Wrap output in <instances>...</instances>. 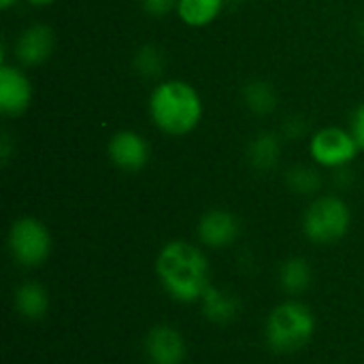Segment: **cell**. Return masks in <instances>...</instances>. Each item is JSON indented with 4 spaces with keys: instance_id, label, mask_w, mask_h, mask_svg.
I'll use <instances>...</instances> for the list:
<instances>
[{
    "instance_id": "1",
    "label": "cell",
    "mask_w": 364,
    "mask_h": 364,
    "mask_svg": "<svg viewBox=\"0 0 364 364\" xmlns=\"http://www.w3.org/2000/svg\"><path fill=\"white\" fill-rule=\"evenodd\" d=\"M154 269L162 290L177 303H198L211 286V267L205 252L183 239L164 243Z\"/></svg>"
},
{
    "instance_id": "2",
    "label": "cell",
    "mask_w": 364,
    "mask_h": 364,
    "mask_svg": "<svg viewBox=\"0 0 364 364\" xmlns=\"http://www.w3.org/2000/svg\"><path fill=\"white\" fill-rule=\"evenodd\" d=\"M151 124L166 136L192 134L205 115V102L198 90L183 79L158 81L147 100Z\"/></svg>"
},
{
    "instance_id": "3",
    "label": "cell",
    "mask_w": 364,
    "mask_h": 364,
    "mask_svg": "<svg viewBox=\"0 0 364 364\" xmlns=\"http://www.w3.org/2000/svg\"><path fill=\"white\" fill-rule=\"evenodd\" d=\"M316 335V316L301 301H284L275 305L264 322V341L273 354L290 356L309 346Z\"/></svg>"
},
{
    "instance_id": "4",
    "label": "cell",
    "mask_w": 364,
    "mask_h": 364,
    "mask_svg": "<svg viewBox=\"0 0 364 364\" xmlns=\"http://www.w3.org/2000/svg\"><path fill=\"white\" fill-rule=\"evenodd\" d=\"M303 235L316 245L339 243L352 226V211L341 196H316L303 213Z\"/></svg>"
},
{
    "instance_id": "5",
    "label": "cell",
    "mask_w": 364,
    "mask_h": 364,
    "mask_svg": "<svg viewBox=\"0 0 364 364\" xmlns=\"http://www.w3.org/2000/svg\"><path fill=\"white\" fill-rule=\"evenodd\" d=\"M6 250L15 264L23 269H36L51 256L53 237L45 222L32 215L17 218L6 235Z\"/></svg>"
},
{
    "instance_id": "6",
    "label": "cell",
    "mask_w": 364,
    "mask_h": 364,
    "mask_svg": "<svg viewBox=\"0 0 364 364\" xmlns=\"http://www.w3.org/2000/svg\"><path fill=\"white\" fill-rule=\"evenodd\" d=\"M307 147L314 164L328 171H339L350 166L360 154V147L354 134L350 132V128H341V126H324L316 130L309 136Z\"/></svg>"
},
{
    "instance_id": "7",
    "label": "cell",
    "mask_w": 364,
    "mask_h": 364,
    "mask_svg": "<svg viewBox=\"0 0 364 364\" xmlns=\"http://www.w3.org/2000/svg\"><path fill=\"white\" fill-rule=\"evenodd\" d=\"M34 87L26 70L6 58L0 62V111L9 117H19L32 105Z\"/></svg>"
},
{
    "instance_id": "8",
    "label": "cell",
    "mask_w": 364,
    "mask_h": 364,
    "mask_svg": "<svg viewBox=\"0 0 364 364\" xmlns=\"http://www.w3.org/2000/svg\"><path fill=\"white\" fill-rule=\"evenodd\" d=\"M107 154L109 160L115 168L124 173H139L149 164V143L147 139L130 128L117 130L111 134L107 143Z\"/></svg>"
},
{
    "instance_id": "9",
    "label": "cell",
    "mask_w": 364,
    "mask_h": 364,
    "mask_svg": "<svg viewBox=\"0 0 364 364\" xmlns=\"http://www.w3.org/2000/svg\"><path fill=\"white\" fill-rule=\"evenodd\" d=\"M143 354L149 364H183L188 358V343L179 328L156 324L143 339Z\"/></svg>"
},
{
    "instance_id": "10",
    "label": "cell",
    "mask_w": 364,
    "mask_h": 364,
    "mask_svg": "<svg viewBox=\"0 0 364 364\" xmlns=\"http://www.w3.org/2000/svg\"><path fill=\"white\" fill-rule=\"evenodd\" d=\"M55 49V32L47 23H30L26 26L15 43H13V58L19 66H41L45 64Z\"/></svg>"
},
{
    "instance_id": "11",
    "label": "cell",
    "mask_w": 364,
    "mask_h": 364,
    "mask_svg": "<svg viewBox=\"0 0 364 364\" xmlns=\"http://www.w3.org/2000/svg\"><path fill=\"white\" fill-rule=\"evenodd\" d=\"M241 235L239 218L228 209H209L198 218L196 237L203 247L224 250L230 247Z\"/></svg>"
},
{
    "instance_id": "12",
    "label": "cell",
    "mask_w": 364,
    "mask_h": 364,
    "mask_svg": "<svg viewBox=\"0 0 364 364\" xmlns=\"http://www.w3.org/2000/svg\"><path fill=\"white\" fill-rule=\"evenodd\" d=\"M49 307H51V299H49L47 288L34 279L19 284L13 292V309L19 318L28 320V322L43 320L49 311Z\"/></svg>"
},
{
    "instance_id": "13",
    "label": "cell",
    "mask_w": 364,
    "mask_h": 364,
    "mask_svg": "<svg viewBox=\"0 0 364 364\" xmlns=\"http://www.w3.org/2000/svg\"><path fill=\"white\" fill-rule=\"evenodd\" d=\"M198 303H200L203 316L213 324H230L241 314L239 294H235L228 288H218L213 284L205 290Z\"/></svg>"
},
{
    "instance_id": "14",
    "label": "cell",
    "mask_w": 364,
    "mask_h": 364,
    "mask_svg": "<svg viewBox=\"0 0 364 364\" xmlns=\"http://www.w3.org/2000/svg\"><path fill=\"white\" fill-rule=\"evenodd\" d=\"M245 158H247V164L258 173L273 171L282 158V134L271 132V130L258 132L250 141L245 149Z\"/></svg>"
},
{
    "instance_id": "15",
    "label": "cell",
    "mask_w": 364,
    "mask_h": 364,
    "mask_svg": "<svg viewBox=\"0 0 364 364\" xmlns=\"http://www.w3.org/2000/svg\"><path fill=\"white\" fill-rule=\"evenodd\" d=\"M226 0H177V17L188 28H207L224 11Z\"/></svg>"
},
{
    "instance_id": "16",
    "label": "cell",
    "mask_w": 364,
    "mask_h": 364,
    "mask_svg": "<svg viewBox=\"0 0 364 364\" xmlns=\"http://www.w3.org/2000/svg\"><path fill=\"white\" fill-rule=\"evenodd\" d=\"M311 282H314V271L305 258L292 256L282 262L279 286L288 296H301L303 292H307L311 288Z\"/></svg>"
},
{
    "instance_id": "17",
    "label": "cell",
    "mask_w": 364,
    "mask_h": 364,
    "mask_svg": "<svg viewBox=\"0 0 364 364\" xmlns=\"http://www.w3.org/2000/svg\"><path fill=\"white\" fill-rule=\"evenodd\" d=\"M243 105L254 115H269L277 109V92L264 79H252L241 90Z\"/></svg>"
},
{
    "instance_id": "18",
    "label": "cell",
    "mask_w": 364,
    "mask_h": 364,
    "mask_svg": "<svg viewBox=\"0 0 364 364\" xmlns=\"http://www.w3.org/2000/svg\"><path fill=\"white\" fill-rule=\"evenodd\" d=\"M320 166L311 164H294L286 171V186L299 196H314L322 188V173Z\"/></svg>"
},
{
    "instance_id": "19",
    "label": "cell",
    "mask_w": 364,
    "mask_h": 364,
    "mask_svg": "<svg viewBox=\"0 0 364 364\" xmlns=\"http://www.w3.org/2000/svg\"><path fill=\"white\" fill-rule=\"evenodd\" d=\"M164 64H166L164 51L154 43L141 45L132 58V66L143 79H158L164 73Z\"/></svg>"
},
{
    "instance_id": "20",
    "label": "cell",
    "mask_w": 364,
    "mask_h": 364,
    "mask_svg": "<svg viewBox=\"0 0 364 364\" xmlns=\"http://www.w3.org/2000/svg\"><path fill=\"white\" fill-rule=\"evenodd\" d=\"M139 4L149 17H158V19L166 17L177 9V0H139Z\"/></svg>"
},
{
    "instance_id": "21",
    "label": "cell",
    "mask_w": 364,
    "mask_h": 364,
    "mask_svg": "<svg viewBox=\"0 0 364 364\" xmlns=\"http://www.w3.org/2000/svg\"><path fill=\"white\" fill-rule=\"evenodd\" d=\"M350 132L354 134L360 151H364V102H360L350 115Z\"/></svg>"
},
{
    "instance_id": "22",
    "label": "cell",
    "mask_w": 364,
    "mask_h": 364,
    "mask_svg": "<svg viewBox=\"0 0 364 364\" xmlns=\"http://www.w3.org/2000/svg\"><path fill=\"white\" fill-rule=\"evenodd\" d=\"M305 128H307V126H305V119H303V117H299V115L288 117V119L284 122V126H282V136L296 141V139H301V136L305 134Z\"/></svg>"
},
{
    "instance_id": "23",
    "label": "cell",
    "mask_w": 364,
    "mask_h": 364,
    "mask_svg": "<svg viewBox=\"0 0 364 364\" xmlns=\"http://www.w3.org/2000/svg\"><path fill=\"white\" fill-rule=\"evenodd\" d=\"M9 158H11V136L6 132H2V136H0V160H2V164H9Z\"/></svg>"
},
{
    "instance_id": "24",
    "label": "cell",
    "mask_w": 364,
    "mask_h": 364,
    "mask_svg": "<svg viewBox=\"0 0 364 364\" xmlns=\"http://www.w3.org/2000/svg\"><path fill=\"white\" fill-rule=\"evenodd\" d=\"M30 6H36V9H43V6H51V4H55L58 0H26Z\"/></svg>"
},
{
    "instance_id": "25",
    "label": "cell",
    "mask_w": 364,
    "mask_h": 364,
    "mask_svg": "<svg viewBox=\"0 0 364 364\" xmlns=\"http://www.w3.org/2000/svg\"><path fill=\"white\" fill-rule=\"evenodd\" d=\"M17 2H19V0H0V9H2V11H9V9H13Z\"/></svg>"
},
{
    "instance_id": "26",
    "label": "cell",
    "mask_w": 364,
    "mask_h": 364,
    "mask_svg": "<svg viewBox=\"0 0 364 364\" xmlns=\"http://www.w3.org/2000/svg\"><path fill=\"white\" fill-rule=\"evenodd\" d=\"M358 30H360V38H363V43H364V17L360 19V26H358Z\"/></svg>"
}]
</instances>
